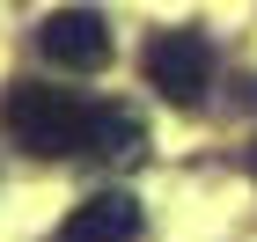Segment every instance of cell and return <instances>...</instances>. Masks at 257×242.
<instances>
[{
    "label": "cell",
    "instance_id": "cell-1",
    "mask_svg": "<svg viewBox=\"0 0 257 242\" xmlns=\"http://www.w3.org/2000/svg\"><path fill=\"white\" fill-rule=\"evenodd\" d=\"M0 125H8L15 147H30V154H44V161L88 147V103H74L66 88H44V81H15V88L0 96Z\"/></svg>",
    "mask_w": 257,
    "mask_h": 242
},
{
    "label": "cell",
    "instance_id": "cell-2",
    "mask_svg": "<svg viewBox=\"0 0 257 242\" xmlns=\"http://www.w3.org/2000/svg\"><path fill=\"white\" fill-rule=\"evenodd\" d=\"M140 74H147L155 96L177 103V110H198L206 88H213V44H206V30H162V37H147Z\"/></svg>",
    "mask_w": 257,
    "mask_h": 242
},
{
    "label": "cell",
    "instance_id": "cell-3",
    "mask_svg": "<svg viewBox=\"0 0 257 242\" xmlns=\"http://www.w3.org/2000/svg\"><path fill=\"white\" fill-rule=\"evenodd\" d=\"M37 52L66 74H103L110 66V22L96 8H52L37 22Z\"/></svg>",
    "mask_w": 257,
    "mask_h": 242
},
{
    "label": "cell",
    "instance_id": "cell-4",
    "mask_svg": "<svg viewBox=\"0 0 257 242\" xmlns=\"http://www.w3.org/2000/svg\"><path fill=\"white\" fill-rule=\"evenodd\" d=\"M133 235H140V198L133 191H96V198H81L52 227V242H133Z\"/></svg>",
    "mask_w": 257,
    "mask_h": 242
},
{
    "label": "cell",
    "instance_id": "cell-5",
    "mask_svg": "<svg viewBox=\"0 0 257 242\" xmlns=\"http://www.w3.org/2000/svg\"><path fill=\"white\" fill-rule=\"evenodd\" d=\"M88 154L103 161H140L147 154V125L125 103H88Z\"/></svg>",
    "mask_w": 257,
    "mask_h": 242
},
{
    "label": "cell",
    "instance_id": "cell-6",
    "mask_svg": "<svg viewBox=\"0 0 257 242\" xmlns=\"http://www.w3.org/2000/svg\"><path fill=\"white\" fill-rule=\"evenodd\" d=\"M250 161H257V154H250Z\"/></svg>",
    "mask_w": 257,
    "mask_h": 242
}]
</instances>
